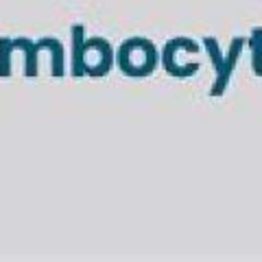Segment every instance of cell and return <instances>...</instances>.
Returning a JSON list of instances; mask_svg holds the SVG:
<instances>
[{"label": "cell", "instance_id": "3957f363", "mask_svg": "<svg viewBox=\"0 0 262 262\" xmlns=\"http://www.w3.org/2000/svg\"><path fill=\"white\" fill-rule=\"evenodd\" d=\"M162 66L166 70L168 77H177V79H188L194 77L201 68V61H184V57H196L201 53V46L194 42L192 37L186 35H177L173 39H168L162 48Z\"/></svg>", "mask_w": 262, "mask_h": 262}, {"label": "cell", "instance_id": "52a82bcc", "mask_svg": "<svg viewBox=\"0 0 262 262\" xmlns=\"http://www.w3.org/2000/svg\"><path fill=\"white\" fill-rule=\"evenodd\" d=\"M15 39V46H18V53L24 55V75L29 79L37 77L39 72V53H42V46H39L35 39L31 37H13Z\"/></svg>", "mask_w": 262, "mask_h": 262}, {"label": "cell", "instance_id": "7a4b0ae2", "mask_svg": "<svg viewBox=\"0 0 262 262\" xmlns=\"http://www.w3.org/2000/svg\"><path fill=\"white\" fill-rule=\"evenodd\" d=\"M201 44H203V48H206V55L210 57L212 66H214V72H216L214 83H212V88H210V96H221V94H223L225 90H227L229 79H232L236 66H238L241 55L245 53L247 39H245L243 35H236L232 42H229L227 53L221 51L219 39L212 37V35H203Z\"/></svg>", "mask_w": 262, "mask_h": 262}, {"label": "cell", "instance_id": "5b68a950", "mask_svg": "<svg viewBox=\"0 0 262 262\" xmlns=\"http://www.w3.org/2000/svg\"><path fill=\"white\" fill-rule=\"evenodd\" d=\"M85 27L83 24H72L70 29V75L79 79L85 77L83 70V46H85Z\"/></svg>", "mask_w": 262, "mask_h": 262}, {"label": "cell", "instance_id": "8992f818", "mask_svg": "<svg viewBox=\"0 0 262 262\" xmlns=\"http://www.w3.org/2000/svg\"><path fill=\"white\" fill-rule=\"evenodd\" d=\"M37 44L42 46V53L51 55V75L61 79L66 75V53H63L61 39H57L53 35H44L37 39Z\"/></svg>", "mask_w": 262, "mask_h": 262}, {"label": "cell", "instance_id": "6da1fadb", "mask_svg": "<svg viewBox=\"0 0 262 262\" xmlns=\"http://www.w3.org/2000/svg\"><path fill=\"white\" fill-rule=\"evenodd\" d=\"M160 59L162 53H158V46L149 37H140V35L125 39L116 51V66L120 68V72L134 79L149 77L158 68Z\"/></svg>", "mask_w": 262, "mask_h": 262}, {"label": "cell", "instance_id": "9c48e42d", "mask_svg": "<svg viewBox=\"0 0 262 262\" xmlns=\"http://www.w3.org/2000/svg\"><path fill=\"white\" fill-rule=\"evenodd\" d=\"M18 53L13 37H0V77L7 79L11 77V57Z\"/></svg>", "mask_w": 262, "mask_h": 262}, {"label": "cell", "instance_id": "277c9868", "mask_svg": "<svg viewBox=\"0 0 262 262\" xmlns=\"http://www.w3.org/2000/svg\"><path fill=\"white\" fill-rule=\"evenodd\" d=\"M116 63V51L101 35L88 37L83 46V70L85 77H107Z\"/></svg>", "mask_w": 262, "mask_h": 262}, {"label": "cell", "instance_id": "ba28073f", "mask_svg": "<svg viewBox=\"0 0 262 262\" xmlns=\"http://www.w3.org/2000/svg\"><path fill=\"white\" fill-rule=\"evenodd\" d=\"M247 46L251 51V68H253V75L262 77V29L256 27L251 31V35L247 39Z\"/></svg>", "mask_w": 262, "mask_h": 262}]
</instances>
